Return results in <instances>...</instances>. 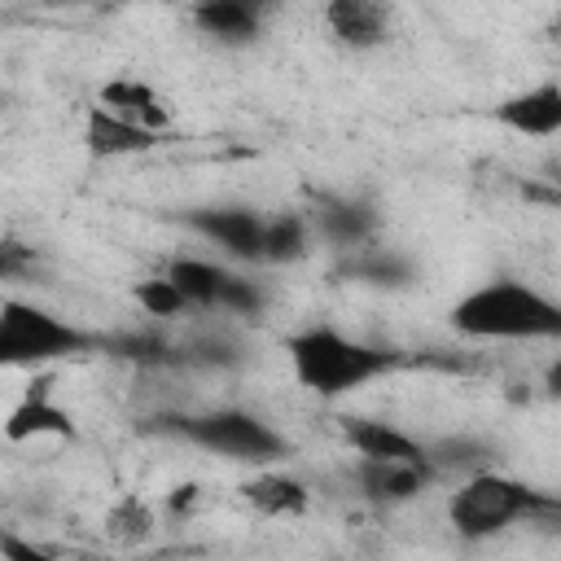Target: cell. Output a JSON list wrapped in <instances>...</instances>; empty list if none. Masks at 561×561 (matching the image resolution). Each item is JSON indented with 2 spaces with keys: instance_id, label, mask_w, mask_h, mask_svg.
<instances>
[{
  "instance_id": "277c9868",
  "label": "cell",
  "mask_w": 561,
  "mask_h": 561,
  "mask_svg": "<svg viewBox=\"0 0 561 561\" xmlns=\"http://www.w3.org/2000/svg\"><path fill=\"white\" fill-rule=\"evenodd\" d=\"M92 337L31 298H0V368H39L88 351Z\"/></svg>"
},
{
  "instance_id": "d4e9b609",
  "label": "cell",
  "mask_w": 561,
  "mask_h": 561,
  "mask_svg": "<svg viewBox=\"0 0 561 561\" xmlns=\"http://www.w3.org/2000/svg\"><path fill=\"white\" fill-rule=\"evenodd\" d=\"M26 263H31V254H26L22 245H13V241H0V280H4V276H18Z\"/></svg>"
},
{
  "instance_id": "d6986e66",
  "label": "cell",
  "mask_w": 561,
  "mask_h": 561,
  "mask_svg": "<svg viewBox=\"0 0 561 561\" xmlns=\"http://www.w3.org/2000/svg\"><path fill=\"white\" fill-rule=\"evenodd\" d=\"M342 276L364 280V285H403L412 276V263L399 259L394 250H377V245H359V254H351L342 263Z\"/></svg>"
},
{
  "instance_id": "cb8c5ba5",
  "label": "cell",
  "mask_w": 561,
  "mask_h": 561,
  "mask_svg": "<svg viewBox=\"0 0 561 561\" xmlns=\"http://www.w3.org/2000/svg\"><path fill=\"white\" fill-rule=\"evenodd\" d=\"M0 561H57V557H53L48 548H39L35 539H26V535L0 526Z\"/></svg>"
},
{
  "instance_id": "8fae6325",
  "label": "cell",
  "mask_w": 561,
  "mask_h": 561,
  "mask_svg": "<svg viewBox=\"0 0 561 561\" xmlns=\"http://www.w3.org/2000/svg\"><path fill=\"white\" fill-rule=\"evenodd\" d=\"M324 26L342 48H377L390 35V9L377 0H329Z\"/></svg>"
},
{
  "instance_id": "6da1fadb",
  "label": "cell",
  "mask_w": 561,
  "mask_h": 561,
  "mask_svg": "<svg viewBox=\"0 0 561 561\" xmlns=\"http://www.w3.org/2000/svg\"><path fill=\"white\" fill-rule=\"evenodd\" d=\"M447 324L460 337H478V342H535L561 333V307L535 285L500 276L469 289L447 311Z\"/></svg>"
},
{
  "instance_id": "4fadbf2b",
  "label": "cell",
  "mask_w": 561,
  "mask_h": 561,
  "mask_svg": "<svg viewBox=\"0 0 561 561\" xmlns=\"http://www.w3.org/2000/svg\"><path fill=\"white\" fill-rule=\"evenodd\" d=\"M162 136L145 131V127H131L123 118H114L110 110L101 105H88L83 114V145L92 158H131V153H149Z\"/></svg>"
},
{
  "instance_id": "7c38bea8",
  "label": "cell",
  "mask_w": 561,
  "mask_h": 561,
  "mask_svg": "<svg viewBox=\"0 0 561 561\" xmlns=\"http://www.w3.org/2000/svg\"><path fill=\"white\" fill-rule=\"evenodd\" d=\"M434 469L425 465H394V460H359L355 482L364 491V500L373 504H408L430 486Z\"/></svg>"
},
{
  "instance_id": "8992f818",
  "label": "cell",
  "mask_w": 561,
  "mask_h": 561,
  "mask_svg": "<svg viewBox=\"0 0 561 561\" xmlns=\"http://www.w3.org/2000/svg\"><path fill=\"white\" fill-rule=\"evenodd\" d=\"M184 224L224 254L241 263H263V215L254 206H202L188 210Z\"/></svg>"
},
{
  "instance_id": "3957f363",
  "label": "cell",
  "mask_w": 561,
  "mask_h": 561,
  "mask_svg": "<svg viewBox=\"0 0 561 561\" xmlns=\"http://www.w3.org/2000/svg\"><path fill=\"white\" fill-rule=\"evenodd\" d=\"M557 500L539 495L535 486L508 478V473H495V469H482L473 478H465L451 500H447V522L456 526V535L465 539H491L500 535L504 526H513L517 517L526 513H552Z\"/></svg>"
},
{
  "instance_id": "603a6c76",
  "label": "cell",
  "mask_w": 561,
  "mask_h": 561,
  "mask_svg": "<svg viewBox=\"0 0 561 561\" xmlns=\"http://www.w3.org/2000/svg\"><path fill=\"white\" fill-rule=\"evenodd\" d=\"M110 526L118 539H145L153 530V513L140 504V500H123L114 513H110Z\"/></svg>"
},
{
  "instance_id": "5b68a950",
  "label": "cell",
  "mask_w": 561,
  "mask_h": 561,
  "mask_svg": "<svg viewBox=\"0 0 561 561\" xmlns=\"http://www.w3.org/2000/svg\"><path fill=\"white\" fill-rule=\"evenodd\" d=\"M175 430L193 447H202L219 460L254 465V469L276 465L280 456H289V443L245 408H210V412H197V416H175Z\"/></svg>"
},
{
  "instance_id": "9a60e30c",
  "label": "cell",
  "mask_w": 561,
  "mask_h": 561,
  "mask_svg": "<svg viewBox=\"0 0 561 561\" xmlns=\"http://www.w3.org/2000/svg\"><path fill=\"white\" fill-rule=\"evenodd\" d=\"M241 500L263 517H298V513H307L311 491L294 473L267 469V473H254L241 482Z\"/></svg>"
},
{
  "instance_id": "2e32d148",
  "label": "cell",
  "mask_w": 561,
  "mask_h": 561,
  "mask_svg": "<svg viewBox=\"0 0 561 561\" xmlns=\"http://www.w3.org/2000/svg\"><path fill=\"white\" fill-rule=\"evenodd\" d=\"M162 276L180 289V298H184L188 307H210V311H219V298H224V285H228L232 272H224V267L210 263V259H188V254H184V259H171Z\"/></svg>"
},
{
  "instance_id": "7402d4cb",
  "label": "cell",
  "mask_w": 561,
  "mask_h": 561,
  "mask_svg": "<svg viewBox=\"0 0 561 561\" xmlns=\"http://www.w3.org/2000/svg\"><path fill=\"white\" fill-rule=\"evenodd\" d=\"M219 311H232V316H259L263 311V289L245 276H228L224 285V298H219Z\"/></svg>"
},
{
  "instance_id": "5bb4252c",
  "label": "cell",
  "mask_w": 561,
  "mask_h": 561,
  "mask_svg": "<svg viewBox=\"0 0 561 561\" xmlns=\"http://www.w3.org/2000/svg\"><path fill=\"white\" fill-rule=\"evenodd\" d=\"M188 18L202 35L219 44H250L259 39V26H263V13L245 0H206V4H193Z\"/></svg>"
},
{
  "instance_id": "e0dca14e",
  "label": "cell",
  "mask_w": 561,
  "mask_h": 561,
  "mask_svg": "<svg viewBox=\"0 0 561 561\" xmlns=\"http://www.w3.org/2000/svg\"><path fill=\"white\" fill-rule=\"evenodd\" d=\"M316 224H320V237L329 245H337V250H359L373 237V228H377L373 210L364 202H346V197H329L320 206Z\"/></svg>"
},
{
  "instance_id": "30bf717a",
  "label": "cell",
  "mask_w": 561,
  "mask_h": 561,
  "mask_svg": "<svg viewBox=\"0 0 561 561\" xmlns=\"http://www.w3.org/2000/svg\"><path fill=\"white\" fill-rule=\"evenodd\" d=\"M0 434H4V443L75 438V416H70L61 403H53V394H48V390H26V394L9 408V416H4Z\"/></svg>"
},
{
  "instance_id": "7a4b0ae2",
  "label": "cell",
  "mask_w": 561,
  "mask_h": 561,
  "mask_svg": "<svg viewBox=\"0 0 561 561\" xmlns=\"http://www.w3.org/2000/svg\"><path fill=\"white\" fill-rule=\"evenodd\" d=\"M289 368L298 377L302 390L320 394V399H342L355 394L359 386H368L373 377L399 368V355L386 346H368L359 337H346L329 324H311L302 333H294L285 342Z\"/></svg>"
},
{
  "instance_id": "52a82bcc",
  "label": "cell",
  "mask_w": 561,
  "mask_h": 561,
  "mask_svg": "<svg viewBox=\"0 0 561 561\" xmlns=\"http://www.w3.org/2000/svg\"><path fill=\"white\" fill-rule=\"evenodd\" d=\"M491 118L500 127L517 131V136H539V140L543 136H557L561 131V83L557 79H543V83H535L526 92H513V96H504L491 110Z\"/></svg>"
},
{
  "instance_id": "ac0fdd59",
  "label": "cell",
  "mask_w": 561,
  "mask_h": 561,
  "mask_svg": "<svg viewBox=\"0 0 561 561\" xmlns=\"http://www.w3.org/2000/svg\"><path fill=\"white\" fill-rule=\"evenodd\" d=\"M311 245V228L302 215L263 219V263H298Z\"/></svg>"
},
{
  "instance_id": "ba28073f",
  "label": "cell",
  "mask_w": 561,
  "mask_h": 561,
  "mask_svg": "<svg viewBox=\"0 0 561 561\" xmlns=\"http://www.w3.org/2000/svg\"><path fill=\"white\" fill-rule=\"evenodd\" d=\"M96 105H101V110H110L114 118L131 123V127L153 131V136H162V131L171 127V105H167V101H162V92H158L153 83H145V79H127V75L110 79V83L101 88Z\"/></svg>"
},
{
  "instance_id": "44dd1931",
  "label": "cell",
  "mask_w": 561,
  "mask_h": 561,
  "mask_svg": "<svg viewBox=\"0 0 561 561\" xmlns=\"http://www.w3.org/2000/svg\"><path fill=\"white\" fill-rule=\"evenodd\" d=\"M131 298L140 302V311H149V316H184L188 311V302L180 298V289L167 280V276H149V280H140L136 289H131Z\"/></svg>"
},
{
  "instance_id": "9c48e42d",
  "label": "cell",
  "mask_w": 561,
  "mask_h": 561,
  "mask_svg": "<svg viewBox=\"0 0 561 561\" xmlns=\"http://www.w3.org/2000/svg\"><path fill=\"white\" fill-rule=\"evenodd\" d=\"M342 438L355 447L359 460H394V465H425V443H416L412 434H403L390 421H373V416H346L342 421Z\"/></svg>"
},
{
  "instance_id": "ffe728a7",
  "label": "cell",
  "mask_w": 561,
  "mask_h": 561,
  "mask_svg": "<svg viewBox=\"0 0 561 561\" xmlns=\"http://www.w3.org/2000/svg\"><path fill=\"white\" fill-rule=\"evenodd\" d=\"M425 460H430V469H456V473L473 478V473L491 469L495 447H486L478 438H443V443H430L425 447Z\"/></svg>"
}]
</instances>
